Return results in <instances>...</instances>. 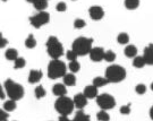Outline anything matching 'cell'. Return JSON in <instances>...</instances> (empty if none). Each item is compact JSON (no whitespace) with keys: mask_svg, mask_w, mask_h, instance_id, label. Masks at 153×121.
<instances>
[{"mask_svg":"<svg viewBox=\"0 0 153 121\" xmlns=\"http://www.w3.org/2000/svg\"><path fill=\"white\" fill-rule=\"evenodd\" d=\"M4 87L6 89L7 95L10 97V100L14 101H18V100L23 99L24 96V87L21 84H17L11 79H7L4 84Z\"/></svg>","mask_w":153,"mask_h":121,"instance_id":"6da1fadb","label":"cell"},{"mask_svg":"<svg viewBox=\"0 0 153 121\" xmlns=\"http://www.w3.org/2000/svg\"><path fill=\"white\" fill-rule=\"evenodd\" d=\"M105 78L109 83H120L126 78V70L119 65H111L105 70Z\"/></svg>","mask_w":153,"mask_h":121,"instance_id":"7a4b0ae2","label":"cell"},{"mask_svg":"<svg viewBox=\"0 0 153 121\" xmlns=\"http://www.w3.org/2000/svg\"><path fill=\"white\" fill-rule=\"evenodd\" d=\"M66 75V65L59 59H53L50 61L48 66V77L50 79L61 78Z\"/></svg>","mask_w":153,"mask_h":121,"instance_id":"3957f363","label":"cell"},{"mask_svg":"<svg viewBox=\"0 0 153 121\" xmlns=\"http://www.w3.org/2000/svg\"><path fill=\"white\" fill-rule=\"evenodd\" d=\"M93 39L88 38H78L73 42V49L77 53V55H90L92 50Z\"/></svg>","mask_w":153,"mask_h":121,"instance_id":"277c9868","label":"cell"},{"mask_svg":"<svg viewBox=\"0 0 153 121\" xmlns=\"http://www.w3.org/2000/svg\"><path fill=\"white\" fill-rule=\"evenodd\" d=\"M47 51L52 59H59L64 55V46L56 36H50L47 41Z\"/></svg>","mask_w":153,"mask_h":121,"instance_id":"5b68a950","label":"cell"},{"mask_svg":"<svg viewBox=\"0 0 153 121\" xmlns=\"http://www.w3.org/2000/svg\"><path fill=\"white\" fill-rule=\"evenodd\" d=\"M74 108H75L74 100L69 99L67 96H60L55 103V109L60 113L61 116L71 114L74 110Z\"/></svg>","mask_w":153,"mask_h":121,"instance_id":"8992f818","label":"cell"},{"mask_svg":"<svg viewBox=\"0 0 153 121\" xmlns=\"http://www.w3.org/2000/svg\"><path fill=\"white\" fill-rule=\"evenodd\" d=\"M97 103L101 108V110H110L116 106V100L112 95L108 93H103L98 95L97 97Z\"/></svg>","mask_w":153,"mask_h":121,"instance_id":"52a82bcc","label":"cell"},{"mask_svg":"<svg viewBox=\"0 0 153 121\" xmlns=\"http://www.w3.org/2000/svg\"><path fill=\"white\" fill-rule=\"evenodd\" d=\"M50 21V15L45 11H40L39 14L34 15L30 18V22L35 28H40L41 26H43L44 24L49 23Z\"/></svg>","mask_w":153,"mask_h":121,"instance_id":"ba28073f","label":"cell"},{"mask_svg":"<svg viewBox=\"0 0 153 121\" xmlns=\"http://www.w3.org/2000/svg\"><path fill=\"white\" fill-rule=\"evenodd\" d=\"M88 14H90V17L92 18L93 21H100V19L103 18L104 10L100 6H92L88 9Z\"/></svg>","mask_w":153,"mask_h":121,"instance_id":"9c48e42d","label":"cell"},{"mask_svg":"<svg viewBox=\"0 0 153 121\" xmlns=\"http://www.w3.org/2000/svg\"><path fill=\"white\" fill-rule=\"evenodd\" d=\"M104 53L105 51L103 50V48H100V46H97V48H92L91 52H90V58L92 61H95V62H99L102 59H104Z\"/></svg>","mask_w":153,"mask_h":121,"instance_id":"30bf717a","label":"cell"},{"mask_svg":"<svg viewBox=\"0 0 153 121\" xmlns=\"http://www.w3.org/2000/svg\"><path fill=\"white\" fill-rule=\"evenodd\" d=\"M74 103H75V108L81 110L88 104V97L84 93H78L74 96Z\"/></svg>","mask_w":153,"mask_h":121,"instance_id":"8fae6325","label":"cell"},{"mask_svg":"<svg viewBox=\"0 0 153 121\" xmlns=\"http://www.w3.org/2000/svg\"><path fill=\"white\" fill-rule=\"evenodd\" d=\"M143 57H144V60L146 62V65L153 66V43H151L144 49Z\"/></svg>","mask_w":153,"mask_h":121,"instance_id":"7c38bea8","label":"cell"},{"mask_svg":"<svg viewBox=\"0 0 153 121\" xmlns=\"http://www.w3.org/2000/svg\"><path fill=\"white\" fill-rule=\"evenodd\" d=\"M43 76V74L41 70H38V69H33L30 72V75H28V83L31 84H36L41 80V78Z\"/></svg>","mask_w":153,"mask_h":121,"instance_id":"4fadbf2b","label":"cell"},{"mask_svg":"<svg viewBox=\"0 0 153 121\" xmlns=\"http://www.w3.org/2000/svg\"><path fill=\"white\" fill-rule=\"evenodd\" d=\"M52 92L56 96H66L67 95V88L65 84H56L52 87Z\"/></svg>","mask_w":153,"mask_h":121,"instance_id":"5bb4252c","label":"cell"},{"mask_svg":"<svg viewBox=\"0 0 153 121\" xmlns=\"http://www.w3.org/2000/svg\"><path fill=\"white\" fill-rule=\"evenodd\" d=\"M84 94L88 99H94V97H98V87L94 86V85H88L84 88Z\"/></svg>","mask_w":153,"mask_h":121,"instance_id":"9a60e30c","label":"cell"},{"mask_svg":"<svg viewBox=\"0 0 153 121\" xmlns=\"http://www.w3.org/2000/svg\"><path fill=\"white\" fill-rule=\"evenodd\" d=\"M64 84L66 86H74L76 84V77L74 74H66L64 76Z\"/></svg>","mask_w":153,"mask_h":121,"instance_id":"2e32d148","label":"cell"},{"mask_svg":"<svg viewBox=\"0 0 153 121\" xmlns=\"http://www.w3.org/2000/svg\"><path fill=\"white\" fill-rule=\"evenodd\" d=\"M125 55L128 58H135L137 55V49L135 45H127L125 48Z\"/></svg>","mask_w":153,"mask_h":121,"instance_id":"e0dca14e","label":"cell"},{"mask_svg":"<svg viewBox=\"0 0 153 121\" xmlns=\"http://www.w3.org/2000/svg\"><path fill=\"white\" fill-rule=\"evenodd\" d=\"M5 55L6 59H8L10 61H15L18 58V52H17L16 49H8L5 52Z\"/></svg>","mask_w":153,"mask_h":121,"instance_id":"ac0fdd59","label":"cell"},{"mask_svg":"<svg viewBox=\"0 0 153 121\" xmlns=\"http://www.w3.org/2000/svg\"><path fill=\"white\" fill-rule=\"evenodd\" d=\"M146 65V62L144 60V57H140V55H136L133 60V66L135 68H143V67Z\"/></svg>","mask_w":153,"mask_h":121,"instance_id":"d6986e66","label":"cell"},{"mask_svg":"<svg viewBox=\"0 0 153 121\" xmlns=\"http://www.w3.org/2000/svg\"><path fill=\"white\" fill-rule=\"evenodd\" d=\"M73 121H91V120H90V116H88L86 113H84V111L79 110L75 114V118L73 119Z\"/></svg>","mask_w":153,"mask_h":121,"instance_id":"ffe728a7","label":"cell"},{"mask_svg":"<svg viewBox=\"0 0 153 121\" xmlns=\"http://www.w3.org/2000/svg\"><path fill=\"white\" fill-rule=\"evenodd\" d=\"M108 83H109V80L105 77H100L99 76V77H95L93 79V85L97 86V87H102L104 85H107Z\"/></svg>","mask_w":153,"mask_h":121,"instance_id":"44dd1931","label":"cell"},{"mask_svg":"<svg viewBox=\"0 0 153 121\" xmlns=\"http://www.w3.org/2000/svg\"><path fill=\"white\" fill-rule=\"evenodd\" d=\"M34 8L40 11H43L48 7V0H36L34 4Z\"/></svg>","mask_w":153,"mask_h":121,"instance_id":"7402d4cb","label":"cell"},{"mask_svg":"<svg viewBox=\"0 0 153 121\" xmlns=\"http://www.w3.org/2000/svg\"><path fill=\"white\" fill-rule=\"evenodd\" d=\"M140 6V0H125V7L129 10H134Z\"/></svg>","mask_w":153,"mask_h":121,"instance_id":"603a6c76","label":"cell"},{"mask_svg":"<svg viewBox=\"0 0 153 121\" xmlns=\"http://www.w3.org/2000/svg\"><path fill=\"white\" fill-rule=\"evenodd\" d=\"M35 45H36V40H35L33 34H30L25 41V46L27 49H33V48H35Z\"/></svg>","mask_w":153,"mask_h":121,"instance_id":"cb8c5ba5","label":"cell"},{"mask_svg":"<svg viewBox=\"0 0 153 121\" xmlns=\"http://www.w3.org/2000/svg\"><path fill=\"white\" fill-rule=\"evenodd\" d=\"M15 109H16V101H14V100L6 101L5 104H4V110H6V111H14Z\"/></svg>","mask_w":153,"mask_h":121,"instance_id":"d4e9b609","label":"cell"},{"mask_svg":"<svg viewBox=\"0 0 153 121\" xmlns=\"http://www.w3.org/2000/svg\"><path fill=\"white\" fill-rule=\"evenodd\" d=\"M97 119L99 121H109L110 120V116L105 112V110H101L98 112L97 114Z\"/></svg>","mask_w":153,"mask_h":121,"instance_id":"484cf974","label":"cell"},{"mask_svg":"<svg viewBox=\"0 0 153 121\" xmlns=\"http://www.w3.org/2000/svg\"><path fill=\"white\" fill-rule=\"evenodd\" d=\"M34 93H35V96H36V99H42L43 96H45V89L43 88V86H41V85H39L38 87H35V91H34Z\"/></svg>","mask_w":153,"mask_h":121,"instance_id":"4316f807","label":"cell"},{"mask_svg":"<svg viewBox=\"0 0 153 121\" xmlns=\"http://www.w3.org/2000/svg\"><path fill=\"white\" fill-rule=\"evenodd\" d=\"M117 41H118V43L120 44H127L129 42V36H128L127 33H120L117 38Z\"/></svg>","mask_w":153,"mask_h":121,"instance_id":"83f0119b","label":"cell"},{"mask_svg":"<svg viewBox=\"0 0 153 121\" xmlns=\"http://www.w3.org/2000/svg\"><path fill=\"white\" fill-rule=\"evenodd\" d=\"M115 59H116V53L114 52V51H111V50L105 51L103 60L108 61V62H112V61H115Z\"/></svg>","mask_w":153,"mask_h":121,"instance_id":"f1b7e54d","label":"cell"},{"mask_svg":"<svg viewBox=\"0 0 153 121\" xmlns=\"http://www.w3.org/2000/svg\"><path fill=\"white\" fill-rule=\"evenodd\" d=\"M68 68H69V70L71 72H79V69H81V65L78 63V61H71Z\"/></svg>","mask_w":153,"mask_h":121,"instance_id":"f546056e","label":"cell"},{"mask_svg":"<svg viewBox=\"0 0 153 121\" xmlns=\"http://www.w3.org/2000/svg\"><path fill=\"white\" fill-rule=\"evenodd\" d=\"M15 62V65H14V67L16 68V69H19V68H24L25 67V65H26V61H25V59L24 58H17L16 60L14 61Z\"/></svg>","mask_w":153,"mask_h":121,"instance_id":"4dcf8cb0","label":"cell"},{"mask_svg":"<svg viewBox=\"0 0 153 121\" xmlns=\"http://www.w3.org/2000/svg\"><path fill=\"white\" fill-rule=\"evenodd\" d=\"M66 57H67V59H68L69 61H76L78 55H77V53L74 51V50H69V51H67Z\"/></svg>","mask_w":153,"mask_h":121,"instance_id":"1f68e13d","label":"cell"},{"mask_svg":"<svg viewBox=\"0 0 153 121\" xmlns=\"http://www.w3.org/2000/svg\"><path fill=\"white\" fill-rule=\"evenodd\" d=\"M85 25H86L85 21L81 19V18H77V19H75V22H74V27L75 28H83L85 27Z\"/></svg>","mask_w":153,"mask_h":121,"instance_id":"d6a6232c","label":"cell"},{"mask_svg":"<svg viewBox=\"0 0 153 121\" xmlns=\"http://www.w3.org/2000/svg\"><path fill=\"white\" fill-rule=\"evenodd\" d=\"M135 91H136L137 94H144L146 92V86L144 84H138L135 87Z\"/></svg>","mask_w":153,"mask_h":121,"instance_id":"836d02e7","label":"cell"},{"mask_svg":"<svg viewBox=\"0 0 153 121\" xmlns=\"http://www.w3.org/2000/svg\"><path fill=\"white\" fill-rule=\"evenodd\" d=\"M56 9H57V11H66L67 10V5L65 2H59L56 7Z\"/></svg>","mask_w":153,"mask_h":121,"instance_id":"e575fe53","label":"cell"},{"mask_svg":"<svg viewBox=\"0 0 153 121\" xmlns=\"http://www.w3.org/2000/svg\"><path fill=\"white\" fill-rule=\"evenodd\" d=\"M0 121H8V114L6 110L0 109Z\"/></svg>","mask_w":153,"mask_h":121,"instance_id":"d590c367","label":"cell"},{"mask_svg":"<svg viewBox=\"0 0 153 121\" xmlns=\"http://www.w3.org/2000/svg\"><path fill=\"white\" fill-rule=\"evenodd\" d=\"M120 113H123V114H129V113H131V108H129V104L121 106Z\"/></svg>","mask_w":153,"mask_h":121,"instance_id":"8d00e7d4","label":"cell"},{"mask_svg":"<svg viewBox=\"0 0 153 121\" xmlns=\"http://www.w3.org/2000/svg\"><path fill=\"white\" fill-rule=\"evenodd\" d=\"M7 43H8L7 39H5V38L2 36V34H1V35H0V48H1V49L5 48L6 45H7Z\"/></svg>","mask_w":153,"mask_h":121,"instance_id":"74e56055","label":"cell"},{"mask_svg":"<svg viewBox=\"0 0 153 121\" xmlns=\"http://www.w3.org/2000/svg\"><path fill=\"white\" fill-rule=\"evenodd\" d=\"M6 97V95H5V92L2 91V86L0 87V99L1 100H4Z\"/></svg>","mask_w":153,"mask_h":121,"instance_id":"f35d334b","label":"cell"},{"mask_svg":"<svg viewBox=\"0 0 153 121\" xmlns=\"http://www.w3.org/2000/svg\"><path fill=\"white\" fill-rule=\"evenodd\" d=\"M59 121H73V120H69V118L67 116H61L59 118Z\"/></svg>","mask_w":153,"mask_h":121,"instance_id":"ab89813d","label":"cell"},{"mask_svg":"<svg viewBox=\"0 0 153 121\" xmlns=\"http://www.w3.org/2000/svg\"><path fill=\"white\" fill-rule=\"evenodd\" d=\"M150 117H151V119L153 120V106L151 108V110H150Z\"/></svg>","mask_w":153,"mask_h":121,"instance_id":"60d3db41","label":"cell"},{"mask_svg":"<svg viewBox=\"0 0 153 121\" xmlns=\"http://www.w3.org/2000/svg\"><path fill=\"white\" fill-rule=\"evenodd\" d=\"M26 1H27V2H32V4H34L36 0H26Z\"/></svg>","mask_w":153,"mask_h":121,"instance_id":"b9f144b4","label":"cell"},{"mask_svg":"<svg viewBox=\"0 0 153 121\" xmlns=\"http://www.w3.org/2000/svg\"><path fill=\"white\" fill-rule=\"evenodd\" d=\"M151 89H152V91H153V83H152V84H151Z\"/></svg>","mask_w":153,"mask_h":121,"instance_id":"7bdbcfd3","label":"cell"},{"mask_svg":"<svg viewBox=\"0 0 153 121\" xmlns=\"http://www.w3.org/2000/svg\"><path fill=\"white\" fill-rule=\"evenodd\" d=\"M2 1H7V0H2Z\"/></svg>","mask_w":153,"mask_h":121,"instance_id":"ee69618b","label":"cell"},{"mask_svg":"<svg viewBox=\"0 0 153 121\" xmlns=\"http://www.w3.org/2000/svg\"><path fill=\"white\" fill-rule=\"evenodd\" d=\"M73 1H74V0H73Z\"/></svg>","mask_w":153,"mask_h":121,"instance_id":"f6af8a7d","label":"cell"}]
</instances>
